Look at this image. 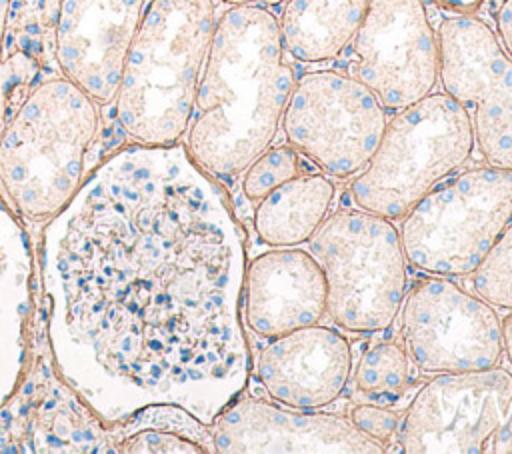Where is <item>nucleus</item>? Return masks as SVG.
I'll return each instance as SVG.
<instances>
[{
    "label": "nucleus",
    "instance_id": "nucleus-1",
    "mask_svg": "<svg viewBox=\"0 0 512 454\" xmlns=\"http://www.w3.org/2000/svg\"><path fill=\"white\" fill-rule=\"evenodd\" d=\"M244 244L184 144L110 154L40 244L54 370L106 426L176 404L204 424L242 394Z\"/></svg>",
    "mask_w": 512,
    "mask_h": 454
},
{
    "label": "nucleus",
    "instance_id": "nucleus-2",
    "mask_svg": "<svg viewBox=\"0 0 512 454\" xmlns=\"http://www.w3.org/2000/svg\"><path fill=\"white\" fill-rule=\"evenodd\" d=\"M284 54L268 6L230 4L216 18L184 134L190 158L212 178H238L276 138L296 82Z\"/></svg>",
    "mask_w": 512,
    "mask_h": 454
},
{
    "label": "nucleus",
    "instance_id": "nucleus-3",
    "mask_svg": "<svg viewBox=\"0 0 512 454\" xmlns=\"http://www.w3.org/2000/svg\"><path fill=\"white\" fill-rule=\"evenodd\" d=\"M216 26L212 0H148L128 44L114 108L136 144H178Z\"/></svg>",
    "mask_w": 512,
    "mask_h": 454
},
{
    "label": "nucleus",
    "instance_id": "nucleus-4",
    "mask_svg": "<svg viewBox=\"0 0 512 454\" xmlns=\"http://www.w3.org/2000/svg\"><path fill=\"white\" fill-rule=\"evenodd\" d=\"M98 130V104L70 78L36 84L0 132V184L16 210L50 220L76 194Z\"/></svg>",
    "mask_w": 512,
    "mask_h": 454
},
{
    "label": "nucleus",
    "instance_id": "nucleus-5",
    "mask_svg": "<svg viewBox=\"0 0 512 454\" xmlns=\"http://www.w3.org/2000/svg\"><path fill=\"white\" fill-rule=\"evenodd\" d=\"M474 150L466 110L444 90L430 92L386 120L370 160L350 180L356 208L400 220Z\"/></svg>",
    "mask_w": 512,
    "mask_h": 454
},
{
    "label": "nucleus",
    "instance_id": "nucleus-6",
    "mask_svg": "<svg viewBox=\"0 0 512 454\" xmlns=\"http://www.w3.org/2000/svg\"><path fill=\"white\" fill-rule=\"evenodd\" d=\"M326 282V314L346 332L372 334L396 318L408 288V260L394 220L338 208L308 240Z\"/></svg>",
    "mask_w": 512,
    "mask_h": 454
},
{
    "label": "nucleus",
    "instance_id": "nucleus-7",
    "mask_svg": "<svg viewBox=\"0 0 512 454\" xmlns=\"http://www.w3.org/2000/svg\"><path fill=\"white\" fill-rule=\"evenodd\" d=\"M400 220L408 266L422 274L466 278L512 224V172L488 162L460 168Z\"/></svg>",
    "mask_w": 512,
    "mask_h": 454
},
{
    "label": "nucleus",
    "instance_id": "nucleus-8",
    "mask_svg": "<svg viewBox=\"0 0 512 454\" xmlns=\"http://www.w3.org/2000/svg\"><path fill=\"white\" fill-rule=\"evenodd\" d=\"M386 114L348 72L314 70L294 82L280 126L286 142L322 174L352 178L376 150Z\"/></svg>",
    "mask_w": 512,
    "mask_h": 454
},
{
    "label": "nucleus",
    "instance_id": "nucleus-9",
    "mask_svg": "<svg viewBox=\"0 0 512 454\" xmlns=\"http://www.w3.org/2000/svg\"><path fill=\"white\" fill-rule=\"evenodd\" d=\"M398 318L402 346L422 372L482 370L502 358L496 306L454 278L424 274L406 288Z\"/></svg>",
    "mask_w": 512,
    "mask_h": 454
},
{
    "label": "nucleus",
    "instance_id": "nucleus-10",
    "mask_svg": "<svg viewBox=\"0 0 512 454\" xmlns=\"http://www.w3.org/2000/svg\"><path fill=\"white\" fill-rule=\"evenodd\" d=\"M344 54L346 72L386 112L428 96L440 78L438 32L424 0H370Z\"/></svg>",
    "mask_w": 512,
    "mask_h": 454
},
{
    "label": "nucleus",
    "instance_id": "nucleus-11",
    "mask_svg": "<svg viewBox=\"0 0 512 454\" xmlns=\"http://www.w3.org/2000/svg\"><path fill=\"white\" fill-rule=\"evenodd\" d=\"M436 32L442 90L466 110L484 160L512 172V58L478 14L446 16Z\"/></svg>",
    "mask_w": 512,
    "mask_h": 454
},
{
    "label": "nucleus",
    "instance_id": "nucleus-12",
    "mask_svg": "<svg viewBox=\"0 0 512 454\" xmlns=\"http://www.w3.org/2000/svg\"><path fill=\"white\" fill-rule=\"evenodd\" d=\"M512 400V372L502 366L442 372L408 404L396 446L406 454H482Z\"/></svg>",
    "mask_w": 512,
    "mask_h": 454
},
{
    "label": "nucleus",
    "instance_id": "nucleus-13",
    "mask_svg": "<svg viewBox=\"0 0 512 454\" xmlns=\"http://www.w3.org/2000/svg\"><path fill=\"white\" fill-rule=\"evenodd\" d=\"M214 450L222 454L262 452H386L362 434L348 416L296 410L262 398H234L210 424Z\"/></svg>",
    "mask_w": 512,
    "mask_h": 454
},
{
    "label": "nucleus",
    "instance_id": "nucleus-14",
    "mask_svg": "<svg viewBox=\"0 0 512 454\" xmlns=\"http://www.w3.org/2000/svg\"><path fill=\"white\" fill-rule=\"evenodd\" d=\"M148 0H60L54 52L66 78L98 106L114 100L128 44Z\"/></svg>",
    "mask_w": 512,
    "mask_h": 454
},
{
    "label": "nucleus",
    "instance_id": "nucleus-15",
    "mask_svg": "<svg viewBox=\"0 0 512 454\" xmlns=\"http://www.w3.org/2000/svg\"><path fill=\"white\" fill-rule=\"evenodd\" d=\"M352 366L348 338L318 322L268 338L256 358V380L282 406L320 410L344 392Z\"/></svg>",
    "mask_w": 512,
    "mask_h": 454
},
{
    "label": "nucleus",
    "instance_id": "nucleus-16",
    "mask_svg": "<svg viewBox=\"0 0 512 454\" xmlns=\"http://www.w3.org/2000/svg\"><path fill=\"white\" fill-rule=\"evenodd\" d=\"M242 312L260 338L318 324L326 316V282L308 250L272 248L250 260L244 270Z\"/></svg>",
    "mask_w": 512,
    "mask_h": 454
},
{
    "label": "nucleus",
    "instance_id": "nucleus-17",
    "mask_svg": "<svg viewBox=\"0 0 512 454\" xmlns=\"http://www.w3.org/2000/svg\"><path fill=\"white\" fill-rule=\"evenodd\" d=\"M32 272L26 230L0 198V408L18 390L26 368Z\"/></svg>",
    "mask_w": 512,
    "mask_h": 454
},
{
    "label": "nucleus",
    "instance_id": "nucleus-18",
    "mask_svg": "<svg viewBox=\"0 0 512 454\" xmlns=\"http://www.w3.org/2000/svg\"><path fill=\"white\" fill-rule=\"evenodd\" d=\"M370 0H284L278 18L284 52L304 64L336 60L352 42Z\"/></svg>",
    "mask_w": 512,
    "mask_h": 454
},
{
    "label": "nucleus",
    "instance_id": "nucleus-19",
    "mask_svg": "<svg viewBox=\"0 0 512 454\" xmlns=\"http://www.w3.org/2000/svg\"><path fill=\"white\" fill-rule=\"evenodd\" d=\"M334 182L322 172H300L254 208V232L272 246H300L312 238L334 200Z\"/></svg>",
    "mask_w": 512,
    "mask_h": 454
},
{
    "label": "nucleus",
    "instance_id": "nucleus-20",
    "mask_svg": "<svg viewBox=\"0 0 512 454\" xmlns=\"http://www.w3.org/2000/svg\"><path fill=\"white\" fill-rule=\"evenodd\" d=\"M412 360L404 346L396 342H376L368 346L352 366L356 392L374 404H392L408 388Z\"/></svg>",
    "mask_w": 512,
    "mask_h": 454
},
{
    "label": "nucleus",
    "instance_id": "nucleus-21",
    "mask_svg": "<svg viewBox=\"0 0 512 454\" xmlns=\"http://www.w3.org/2000/svg\"><path fill=\"white\" fill-rule=\"evenodd\" d=\"M302 172V156L290 144L268 146L242 172V192L246 200L260 202L266 194Z\"/></svg>",
    "mask_w": 512,
    "mask_h": 454
},
{
    "label": "nucleus",
    "instance_id": "nucleus-22",
    "mask_svg": "<svg viewBox=\"0 0 512 454\" xmlns=\"http://www.w3.org/2000/svg\"><path fill=\"white\" fill-rule=\"evenodd\" d=\"M472 292L496 308H512V224L506 228L498 244L468 276Z\"/></svg>",
    "mask_w": 512,
    "mask_h": 454
},
{
    "label": "nucleus",
    "instance_id": "nucleus-23",
    "mask_svg": "<svg viewBox=\"0 0 512 454\" xmlns=\"http://www.w3.org/2000/svg\"><path fill=\"white\" fill-rule=\"evenodd\" d=\"M36 74L38 64L28 52L0 58V132L34 88Z\"/></svg>",
    "mask_w": 512,
    "mask_h": 454
},
{
    "label": "nucleus",
    "instance_id": "nucleus-24",
    "mask_svg": "<svg viewBox=\"0 0 512 454\" xmlns=\"http://www.w3.org/2000/svg\"><path fill=\"white\" fill-rule=\"evenodd\" d=\"M348 420L368 438L376 440L384 450L396 440V432L400 426L398 412L386 408L384 404L364 402L350 410Z\"/></svg>",
    "mask_w": 512,
    "mask_h": 454
},
{
    "label": "nucleus",
    "instance_id": "nucleus-25",
    "mask_svg": "<svg viewBox=\"0 0 512 454\" xmlns=\"http://www.w3.org/2000/svg\"><path fill=\"white\" fill-rule=\"evenodd\" d=\"M124 452H188L200 454L204 448L194 440L156 428H140L124 434Z\"/></svg>",
    "mask_w": 512,
    "mask_h": 454
},
{
    "label": "nucleus",
    "instance_id": "nucleus-26",
    "mask_svg": "<svg viewBox=\"0 0 512 454\" xmlns=\"http://www.w3.org/2000/svg\"><path fill=\"white\" fill-rule=\"evenodd\" d=\"M488 16L494 20V32L502 48L512 58V0H500Z\"/></svg>",
    "mask_w": 512,
    "mask_h": 454
},
{
    "label": "nucleus",
    "instance_id": "nucleus-27",
    "mask_svg": "<svg viewBox=\"0 0 512 454\" xmlns=\"http://www.w3.org/2000/svg\"><path fill=\"white\" fill-rule=\"evenodd\" d=\"M486 452H490V454H512V400H510V406H508L500 426L496 428V432L488 440Z\"/></svg>",
    "mask_w": 512,
    "mask_h": 454
},
{
    "label": "nucleus",
    "instance_id": "nucleus-28",
    "mask_svg": "<svg viewBox=\"0 0 512 454\" xmlns=\"http://www.w3.org/2000/svg\"><path fill=\"white\" fill-rule=\"evenodd\" d=\"M500 334H502V356H506V362L510 364V372H512V308H508V314L500 318Z\"/></svg>",
    "mask_w": 512,
    "mask_h": 454
},
{
    "label": "nucleus",
    "instance_id": "nucleus-29",
    "mask_svg": "<svg viewBox=\"0 0 512 454\" xmlns=\"http://www.w3.org/2000/svg\"><path fill=\"white\" fill-rule=\"evenodd\" d=\"M440 6L456 12V14H474L482 0H434Z\"/></svg>",
    "mask_w": 512,
    "mask_h": 454
},
{
    "label": "nucleus",
    "instance_id": "nucleus-30",
    "mask_svg": "<svg viewBox=\"0 0 512 454\" xmlns=\"http://www.w3.org/2000/svg\"><path fill=\"white\" fill-rule=\"evenodd\" d=\"M10 2H12V0H0V56H2V44H4V36H6L8 16H10Z\"/></svg>",
    "mask_w": 512,
    "mask_h": 454
},
{
    "label": "nucleus",
    "instance_id": "nucleus-31",
    "mask_svg": "<svg viewBox=\"0 0 512 454\" xmlns=\"http://www.w3.org/2000/svg\"><path fill=\"white\" fill-rule=\"evenodd\" d=\"M226 4H258V6H276L282 4L284 0H224Z\"/></svg>",
    "mask_w": 512,
    "mask_h": 454
},
{
    "label": "nucleus",
    "instance_id": "nucleus-32",
    "mask_svg": "<svg viewBox=\"0 0 512 454\" xmlns=\"http://www.w3.org/2000/svg\"><path fill=\"white\" fill-rule=\"evenodd\" d=\"M498 2H500V0H482L480 6H478V10H476L474 14H478V12H480V14H488Z\"/></svg>",
    "mask_w": 512,
    "mask_h": 454
}]
</instances>
